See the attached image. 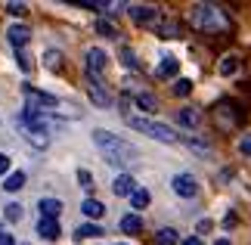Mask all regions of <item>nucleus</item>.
I'll list each match as a JSON object with an SVG mask.
<instances>
[{
  "label": "nucleus",
  "instance_id": "nucleus-1",
  "mask_svg": "<svg viewBox=\"0 0 251 245\" xmlns=\"http://www.w3.org/2000/svg\"><path fill=\"white\" fill-rule=\"evenodd\" d=\"M189 25L196 31H205V34H224L233 28L229 22V13L217 3H196L189 9Z\"/></svg>",
  "mask_w": 251,
  "mask_h": 245
},
{
  "label": "nucleus",
  "instance_id": "nucleus-2",
  "mask_svg": "<svg viewBox=\"0 0 251 245\" xmlns=\"http://www.w3.org/2000/svg\"><path fill=\"white\" fill-rule=\"evenodd\" d=\"M93 143L100 146V152L105 155V162L115 164V168H121V164H130L133 159H137V146L127 143V140H121V136H115L112 131H93Z\"/></svg>",
  "mask_w": 251,
  "mask_h": 245
},
{
  "label": "nucleus",
  "instance_id": "nucleus-3",
  "mask_svg": "<svg viewBox=\"0 0 251 245\" xmlns=\"http://www.w3.org/2000/svg\"><path fill=\"white\" fill-rule=\"evenodd\" d=\"M124 121H127V127H133V131L152 136V140H158V143H177V140H180V134L174 131V127L161 124V121H152V118H143V115L124 112Z\"/></svg>",
  "mask_w": 251,
  "mask_h": 245
},
{
  "label": "nucleus",
  "instance_id": "nucleus-4",
  "mask_svg": "<svg viewBox=\"0 0 251 245\" xmlns=\"http://www.w3.org/2000/svg\"><path fill=\"white\" fill-rule=\"evenodd\" d=\"M22 96L28 103V112H44L47 115V109H59V106H62L53 93H44V90H37V87H31V84L22 87Z\"/></svg>",
  "mask_w": 251,
  "mask_h": 245
},
{
  "label": "nucleus",
  "instance_id": "nucleus-5",
  "mask_svg": "<svg viewBox=\"0 0 251 245\" xmlns=\"http://www.w3.org/2000/svg\"><path fill=\"white\" fill-rule=\"evenodd\" d=\"M84 59H87V78L102 81V78H105V65H109V56H105L102 47H90Z\"/></svg>",
  "mask_w": 251,
  "mask_h": 245
},
{
  "label": "nucleus",
  "instance_id": "nucleus-6",
  "mask_svg": "<svg viewBox=\"0 0 251 245\" xmlns=\"http://www.w3.org/2000/svg\"><path fill=\"white\" fill-rule=\"evenodd\" d=\"M171 190L180 195V199H196L199 195V180L192 177V174H177V177L171 180Z\"/></svg>",
  "mask_w": 251,
  "mask_h": 245
},
{
  "label": "nucleus",
  "instance_id": "nucleus-7",
  "mask_svg": "<svg viewBox=\"0 0 251 245\" xmlns=\"http://www.w3.org/2000/svg\"><path fill=\"white\" fill-rule=\"evenodd\" d=\"M19 124V131H22V136L28 143L34 146V149H47V146H50V134L47 131H37V127H28V124H22V121H16Z\"/></svg>",
  "mask_w": 251,
  "mask_h": 245
},
{
  "label": "nucleus",
  "instance_id": "nucleus-8",
  "mask_svg": "<svg viewBox=\"0 0 251 245\" xmlns=\"http://www.w3.org/2000/svg\"><path fill=\"white\" fill-rule=\"evenodd\" d=\"M127 16H130L137 25H146V22H155L158 9L149 6V3H133V6H127Z\"/></svg>",
  "mask_w": 251,
  "mask_h": 245
},
{
  "label": "nucleus",
  "instance_id": "nucleus-9",
  "mask_svg": "<svg viewBox=\"0 0 251 245\" xmlns=\"http://www.w3.org/2000/svg\"><path fill=\"white\" fill-rule=\"evenodd\" d=\"M87 93H90V100L96 103V106H112V93L105 90V84L102 81H93V78H87Z\"/></svg>",
  "mask_w": 251,
  "mask_h": 245
},
{
  "label": "nucleus",
  "instance_id": "nucleus-10",
  "mask_svg": "<svg viewBox=\"0 0 251 245\" xmlns=\"http://www.w3.org/2000/svg\"><path fill=\"white\" fill-rule=\"evenodd\" d=\"M6 41L16 47V50H22V47L31 41V28L28 25H9L6 28Z\"/></svg>",
  "mask_w": 251,
  "mask_h": 245
},
{
  "label": "nucleus",
  "instance_id": "nucleus-11",
  "mask_svg": "<svg viewBox=\"0 0 251 245\" xmlns=\"http://www.w3.org/2000/svg\"><path fill=\"white\" fill-rule=\"evenodd\" d=\"M133 190H137V180H133L130 174H118V177H115V183H112V192L118 195V199H130Z\"/></svg>",
  "mask_w": 251,
  "mask_h": 245
},
{
  "label": "nucleus",
  "instance_id": "nucleus-12",
  "mask_svg": "<svg viewBox=\"0 0 251 245\" xmlns=\"http://www.w3.org/2000/svg\"><path fill=\"white\" fill-rule=\"evenodd\" d=\"M229 112H236V103H220L217 109H214V121L220 127H233L239 121V115H229Z\"/></svg>",
  "mask_w": 251,
  "mask_h": 245
},
{
  "label": "nucleus",
  "instance_id": "nucleus-13",
  "mask_svg": "<svg viewBox=\"0 0 251 245\" xmlns=\"http://www.w3.org/2000/svg\"><path fill=\"white\" fill-rule=\"evenodd\" d=\"M37 211H41V218L59 220V214H62V202H59V199H41V202H37Z\"/></svg>",
  "mask_w": 251,
  "mask_h": 245
},
{
  "label": "nucleus",
  "instance_id": "nucleus-14",
  "mask_svg": "<svg viewBox=\"0 0 251 245\" xmlns=\"http://www.w3.org/2000/svg\"><path fill=\"white\" fill-rule=\"evenodd\" d=\"M37 233H41L44 239H50V242L62 236V230H59V220H50V218H41V220H37Z\"/></svg>",
  "mask_w": 251,
  "mask_h": 245
},
{
  "label": "nucleus",
  "instance_id": "nucleus-15",
  "mask_svg": "<svg viewBox=\"0 0 251 245\" xmlns=\"http://www.w3.org/2000/svg\"><path fill=\"white\" fill-rule=\"evenodd\" d=\"M140 230H143V218H140V214H124V218H121V233L137 236Z\"/></svg>",
  "mask_w": 251,
  "mask_h": 245
},
{
  "label": "nucleus",
  "instance_id": "nucleus-16",
  "mask_svg": "<svg viewBox=\"0 0 251 245\" xmlns=\"http://www.w3.org/2000/svg\"><path fill=\"white\" fill-rule=\"evenodd\" d=\"M102 236V227L100 223H81L78 230H75V239L84 242V239H100Z\"/></svg>",
  "mask_w": 251,
  "mask_h": 245
},
{
  "label": "nucleus",
  "instance_id": "nucleus-17",
  "mask_svg": "<svg viewBox=\"0 0 251 245\" xmlns=\"http://www.w3.org/2000/svg\"><path fill=\"white\" fill-rule=\"evenodd\" d=\"M81 211H84V218H90V220L105 218V205H102V202H96V199H87V202L81 205Z\"/></svg>",
  "mask_w": 251,
  "mask_h": 245
},
{
  "label": "nucleus",
  "instance_id": "nucleus-18",
  "mask_svg": "<svg viewBox=\"0 0 251 245\" xmlns=\"http://www.w3.org/2000/svg\"><path fill=\"white\" fill-rule=\"evenodd\" d=\"M133 103H137L140 109H146V112H158V100L152 93H146V90H137V93H133Z\"/></svg>",
  "mask_w": 251,
  "mask_h": 245
},
{
  "label": "nucleus",
  "instance_id": "nucleus-19",
  "mask_svg": "<svg viewBox=\"0 0 251 245\" xmlns=\"http://www.w3.org/2000/svg\"><path fill=\"white\" fill-rule=\"evenodd\" d=\"M217 72L224 75V78H233V75L239 72V56H233V53H229V56H224V59L217 62Z\"/></svg>",
  "mask_w": 251,
  "mask_h": 245
},
{
  "label": "nucleus",
  "instance_id": "nucleus-20",
  "mask_svg": "<svg viewBox=\"0 0 251 245\" xmlns=\"http://www.w3.org/2000/svg\"><path fill=\"white\" fill-rule=\"evenodd\" d=\"M22 186H25V174L22 171H13V174H6V177H3V190L6 192H19Z\"/></svg>",
  "mask_w": 251,
  "mask_h": 245
},
{
  "label": "nucleus",
  "instance_id": "nucleus-21",
  "mask_svg": "<svg viewBox=\"0 0 251 245\" xmlns=\"http://www.w3.org/2000/svg\"><path fill=\"white\" fill-rule=\"evenodd\" d=\"M177 72H180V62L174 59V56H165L161 65H158V78H174Z\"/></svg>",
  "mask_w": 251,
  "mask_h": 245
},
{
  "label": "nucleus",
  "instance_id": "nucleus-22",
  "mask_svg": "<svg viewBox=\"0 0 251 245\" xmlns=\"http://www.w3.org/2000/svg\"><path fill=\"white\" fill-rule=\"evenodd\" d=\"M177 121H180L183 127H199L201 115H199L196 109H180V112H177Z\"/></svg>",
  "mask_w": 251,
  "mask_h": 245
},
{
  "label": "nucleus",
  "instance_id": "nucleus-23",
  "mask_svg": "<svg viewBox=\"0 0 251 245\" xmlns=\"http://www.w3.org/2000/svg\"><path fill=\"white\" fill-rule=\"evenodd\" d=\"M149 202H152V195H149V190H140V186H137V190L130 192V205H133V208H137V211H143V208H146Z\"/></svg>",
  "mask_w": 251,
  "mask_h": 245
},
{
  "label": "nucleus",
  "instance_id": "nucleus-24",
  "mask_svg": "<svg viewBox=\"0 0 251 245\" xmlns=\"http://www.w3.org/2000/svg\"><path fill=\"white\" fill-rule=\"evenodd\" d=\"M155 242H158V245H177L180 236H177V230H174V227H161V230L155 233Z\"/></svg>",
  "mask_w": 251,
  "mask_h": 245
},
{
  "label": "nucleus",
  "instance_id": "nucleus-25",
  "mask_svg": "<svg viewBox=\"0 0 251 245\" xmlns=\"http://www.w3.org/2000/svg\"><path fill=\"white\" fill-rule=\"evenodd\" d=\"M44 65L50 68V72L62 68V53H59V50H47V53H44Z\"/></svg>",
  "mask_w": 251,
  "mask_h": 245
},
{
  "label": "nucleus",
  "instance_id": "nucleus-26",
  "mask_svg": "<svg viewBox=\"0 0 251 245\" xmlns=\"http://www.w3.org/2000/svg\"><path fill=\"white\" fill-rule=\"evenodd\" d=\"M158 34H161V37H180V22H174V19L161 22V25H158Z\"/></svg>",
  "mask_w": 251,
  "mask_h": 245
},
{
  "label": "nucleus",
  "instance_id": "nucleus-27",
  "mask_svg": "<svg viewBox=\"0 0 251 245\" xmlns=\"http://www.w3.org/2000/svg\"><path fill=\"white\" fill-rule=\"evenodd\" d=\"M171 90H174V96H189L192 93V81H189V78H177Z\"/></svg>",
  "mask_w": 251,
  "mask_h": 245
},
{
  "label": "nucleus",
  "instance_id": "nucleus-28",
  "mask_svg": "<svg viewBox=\"0 0 251 245\" xmlns=\"http://www.w3.org/2000/svg\"><path fill=\"white\" fill-rule=\"evenodd\" d=\"M96 31H100L102 37H118V28H115L109 19H100V22H96Z\"/></svg>",
  "mask_w": 251,
  "mask_h": 245
},
{
  "label": "nucleus",
  "instance_id": "nucleus-29",
  "mask_svg": "<svg viewBox=\"0 0 251 245\" xmlns=\"http://www.w3.org/2000/svg\"><path fill=\"white\" fill-rule=\"evenodd\" d=\"M121 62L127 65V68H140V62H137V53H133L130 47H121Z\"/></svg>",
  "mask_w": 251,
  "mask_h": 245
},
{
  "label": "nucleus",
  "instance_id": "nucleus-30",
  "mask_svg": "<svg viewBox=\"0 0 251 245\" xmlns=\"http://www.w3.org/2000/svg\"><path fill=\"white\" fill-rule=\"evenodd\" d=\"M3 211H6V220H13V223H16V220H22V205L9 202V205H6Z\"/></svg>",
  "mask_w": 251,
  "mask_h": 245
},
{
  "label": "nucleus",
  "instance_id": "nucleus-31",
  "mask_svg": "<svg viewBox=\"0 0 251 245\" xmlns=\"http://www.w3.org/2000/svg\"><path fill=\"white\" fill-rule=\"evenodd\" d=\"M78 183L84 186L87 192H93V174H90V171H84V168H81V171H78Z\"/></svg>",
  "mask_w": 251,
  "mask_h": 245
},
{
  "label": "nucleus",
  "instance_id": "nucleus-32",
  "mask_svg": "<svg viewBox=\"0 0 251 245\" xmlns=\"http://www.w3.org/2000/svg\"><path fill=\"white\" fill-rule=\"evenodd\" d=\"M239 152H242V155H251V134H242V136H239Z\"/></svg>",
  "mask_w": 251,
  "mask_h": 245
},
{
  "label": "nucleus",
  "instance_id": "nucleus-33",
  "mask_svg": "<svg viewBox=\"0 0 251 245\" xmlns=\"http://www.w3.org/2000/svg\"><path fill=\"white\" fill-rule=\"evenodd\" d=\"M6 13H9V16H25L28 6H25V3H6Z\"/></svg>",
  "mask_w": 251,
  "mask_h": 245
},
{
  "label": "nucleus",
  "instance_id": "nucleus-34",
  "mask_svg": "<svg viewBox=\"0 0 251 245\" xmlns=\"http://www.w3.org/2000/svg\"><path fill=\"white\" fill-rule=\"evenodd\" d=\"M16 59H19V65H22L25 72H31V59L25 56V50H16Z\"/></svg>",
  "mask_w": 251,
  "mask_h": 245
},
{
  "label": "nucleus",
  "instance_id": "nucleus-35",
  "mask_svg": "<svg viewBox=\"0 0 251 245\" xmlns=\"http://www.w3.org/2000/svg\"><path fill=\"white\" fill-rule=\"evenodd\" d=\"M6 174H9V155L0 152V177H6Z\"/></svg>",
  "mask_w": 251,
  "mask_h": 245
},
{
  "label": "nucleus",
  "instance_id": "nucleus-36",
  "mask_svg": "<svg viewBox=\"0 0 251 245\" xmlns=\"http://www.w3.org/2000/svg\"><path fill=\"white\" fill-rule=\"evenodd\" d=\"M0 245H16V239L9 236V233H0Z\"/></svg>",
  "mask_w": 251,
  "mask_h": 245
},
{
  "label": "nucleus",
  "instance_id": "nucleus-37",
  "mask_svg": "<svg viewBox=\"0 0 251 245\" xmlns=\"http://www.w3.org/2000/svg\"><path fill=\"white\" fill-rule=\"evenodd\" d=\"M183 245H201V239L199 236H189V239H183Z\"/></svg>",
  "mask_w": 251,
  "mask_h": 245
},
{
  "label": "nucleus",
  "instance_id": "nucleus-38",
  "mask_svg": "<svg viewBox=\"0 0 251 245\" xmlns=\"http://www.w3.org/2000/svg\"><path fill=\"white\" fill-rule=\"evenodd\" d=\"M214 245H229V239H217V242H214Z\"/></svg>",
  "mask_w": 251,
  "mask_h": 245
},
{
  "label": "nucleus",
  "instance_id": "nucleus-39",
  "mask_svg": "<svg viewBox=\"0 0 251 245\" xmlns=\"http://www.w3.org/2000/svg\"><path fill=\"white\" fill-rule=\"evenodd\" d=\"M25 245H31V242H25Z\"/></svg>",
  "mask_w": 251,
  "mask_h": 245
},
{
  "label": "nucleus",
  "instance_id": "nucleus-40",
  "mask_svg": "<svg viewBox=\"0 0 251 245\" xmlns=\"http://www.w3.org/2000/svg\"><path fill=\"white\" fill-rule=\"evenodd\" d=\"M118 245H124V242H118Z\"/></svg>",
  "mask_w": 251,
  "mask_h": 245
},
{
  "label": "nucleus",
  "instance_id": "nucleus-41",
  "mask_svg": "<svg viewBox=\"0 0 251 245\" xmlns=\"http://www.w3.org/2000/svg\"><path fill=\"white\" fill-rule=\"evenodd\" d=\"M0 233H3V230H0Z\"/></svg>",
  "mask_w": 251,
  "mask_h": 245
}]
</instances>
